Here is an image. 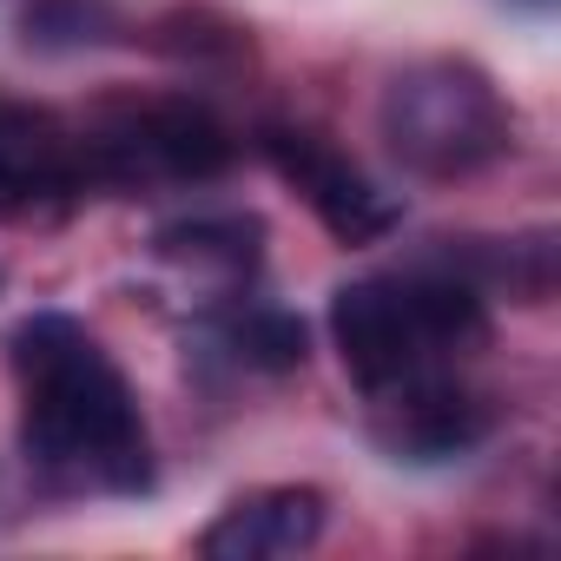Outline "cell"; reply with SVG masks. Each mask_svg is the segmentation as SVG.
<instances>
[{"mask_svg": "<svg viewBox=\"0 0 561 561\" xmlns=\"http://www.w3.org/2000/svg\"><path fill=\"white\" fill-rule=\"evenodd\" d=\"M14 370L27 383L21 443L41 469L80 476L93 489H146V423L139 397L100 337L60 311H41L14 331Z\"/></svg>", "mask_w": 561, "mask_h": 561, "instance_id": "1", "label": "cell"}, {"mask_svg": "<svg viewBox=\"0 0 561 561\" xmlns=\"http://www.w3.org/2000/svg\"><path fill=\"white\" fill-rule=\"evenodd\" d=\"M377 126L390 139V152L423 172V179H462L495 165L515 146V119L502 106V93L462 67V60H416L383 87Z\"/></svg>", "mask_w": 561, "mask_h": 561, "instance_id": "2", "label": "cell"}, {"mask_svg": "<svg viewBox=\"0 0 561 561\" xmlns=\"http://www.w3.org/2000/svg\"><path fill=\"white\" fill-rule=\"evenodd\" d=\"M231 133L192 106V100H165V106H133L113 126L80 139V172L87 185H139V179H185L205 185L231 165Z\"/></svg>", "mask_w": 561, "mask_h": 561, "instance_id": "3", "label": "cell"}, {"mask_svg": "<svg viewBox=\"0 0 561 561\" xmlns=\"http://www.w3.org/2000/svg\"><path fill=\"white\" fill-rule=\"evenodd\" d=\"M257 146H264V159H271L277 172L305 192V205L318 211V225H324L337 244H377V238L397 231L403 205H397L377 179H364L337 146H324L318 133H305V126H264Z\"/></svg>", "mask_w": 561, "mask_h": 561, "instance_id": "4", "label": "cell"}, {"mask_svg": "<svg viewBox=\"0 0 561 561\" xmlns=\"http://www.w3.org/2000/svg\"><path fill=\"white\" fill-rule=\"evenodd\" d=\"M331 337H337L344 370L364 390H390V383L430 370V357H436L403 277H357V285H344L331 298Z\"/></svg>", "mask_w": 561, "mask_h": 561, "instance_id": "5", "label": "cell"}, {"mask_svg": "<svg viewBox=\"0 0 561 561\" xmlns=\"http://www.w3.org/2000/svg\"><path fill=\"white\" fill-rule=\"evenodd\" d=\"M370 397H383L377 436H383V449L403 456V462L462 456V449H476L482 430H489V410H482L462 383L430 377V370H416V377H403V383H390V390H370Z\"/></svg>", "mask_w": 561, "mask_h": 561, "instance_id": "6", "label": "cell"}, {"mask_svg": "<svg viewBox=\"0 0 561 561\" xmlns=\"http://www.w3.org/2000/svg\"><path fill=\"white\" fill-rule=\"evenodd\" d=\"M80 139L47 106H0V218L80 192Z\"/></svg>", "mask_w": 561, "mask_h": 561, "instance_id": "7", "label": "cell"}, {"mask_svg": "<svg viewBox=\"0 0 561 561\" xmlns=\"http://www.w3.org/2000/svg\"><path fill=\"white\" fill-rule=\"evenodd\" d=\"M318 535H324V495L311 482H285V489L238 495L198 535V548L211 561H277V554H305Z\"/></svg>", "mask_w": 561, "mask_h": 561, "instance_id": "8", "label": "cell"}, {"mask_svg": "<svg viewBox=\"0 0 561 561\" xmlns=\"http://www.w3.org/2000/svg\"><path fill=\"white\" fill-rule=\"evenodd\" d=\"M257 218H185V225H165L159 231V257L172 264H198V271H251L257 264Z\"/></svg>", "mask_w": 561, "mask_h": 561, "instance_id": "9", "label": "cell"}, {"mask_svg": "<svg viewBox=\"0 0 561 561\" xmlns=\"http://www.w3.org/2000/svg\"><path fill=\"white\" fill-rule=\"evenodd\" d=\"M231 351L251 370H298L305 364V324L291 311H244L231 324Z\"/></svg>", "mask_w": 561, "mask_h": 561, "instance_id": "10", "label": "cell"}]
</instances>
